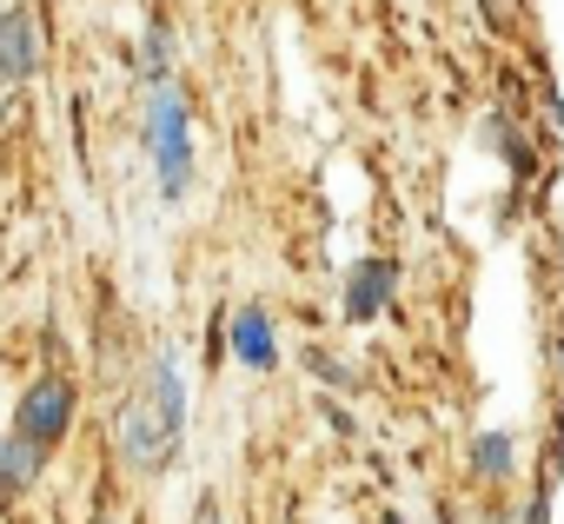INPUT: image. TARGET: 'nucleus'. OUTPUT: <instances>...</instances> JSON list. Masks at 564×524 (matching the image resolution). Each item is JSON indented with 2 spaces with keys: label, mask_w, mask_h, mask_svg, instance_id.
Segmentation results:
<instances>
[{
  "label": "nucleus",
  "mask_w": 564,
  "mask_h": 524,
  "mask_svg": "<svg viewBox=\"0 0 564 524\" xmlns=\"http://www.w3.org/2000/svg\"><path fill=\"white\" fill-rule=\"evenodd\" d=\"M180 432H186V379L180 365L160 352L153 372H147V392H133L120 405V451L133 471H166V458L180 451Z\"/></svg>",
  "instance_id": "f257e3e1"
},
{
  "label": "nucleus",
  "mask_w": 564,
  "mask_h": 524,
  "mask_svg": "<svg viewBox=\"0 0 564 524\" xmlns=\"http://www.w3.org/2000/svg\"><path fill=\"white\" fill-rule=\"evenodd\" d=\"M147 146H153V173H160V199H186L193 186V113H186V94L173 80H153V100H147Z\"/></svg>",
  "instance_id": "f03ea898"
},
{
  "label": "nucleus",
  "mask_w": 564,
  "mask_h": 524,
  "mask_svg": "<svg viewBox=\"0 0 564 524\" xmlns=\"http://www.w3.org/2000/svg\"><path fill=\"white\" fill-rule=\"evenodd\" d=\"M67 425H74V385H67L61 372H47V379H34V385L21 392V412H14V432H21V438H34V445L47 451V445H61V438H67Z\"/></svg>",
  "instance_id": "7ed1b4c3"
},
{
  "label": "nucleus",
  "mask_w": 564,
  "mask_h": 524,
  "mask_svg": "<svg viewBox=\"0 0 564 524\" xmlns=\"http://www.w3.org/2000/svg\"><path fill=\"white\" fill-rule=\"evenodd\" d=\"M392 293H399V266H392V259H359L352 280H346V319L352 326H372L392 306Z\"/></svg>",
  "instance_id": "20e7f679"
},
{
  "label": "nucleus",
  "mask_w": 564,
  "mask_h": 524,
  "mask_svg": "<svg viewBox=\"0 0 564 524\" xmlns=\"http://www.w3.org/2000/svg\"><path fill=\"white\" fill-rule=\"evenodd\" d=\"M41 74V28L28 8L0 14V80H34Z\"/></svg>",
  "instance_id": "39448f33"
},
{
  "label": "nucleus",
  "mask_w": 564,
  "mask_h": 524,
  "mask_svg": "<svg viewBox=\"0 0 564 524\" xmlns=\"http://www.w3.org/2000/svg\"><path fill=\"white\" fill-rule=\"evenodd\" d=\"M232 359H239L246 372H272L279 339H272V319H265L259 306H239V313H232Z\"/></svg>",
  "instance_id": "423d86ee"
},
{
  "label": "nucleus",
  "mask_w": 564,
  "mask_h": 524,
  "mask_svg": "<svg viewBox=\"0 0 564 524\" xmlns=\"http://www.w3.org/2000/svg\"><path fill=\"white\" fill-rule=\"evenodd\" d=\"M471 471L491 478V484L518 478V438H511V432H478V438H471Z\"/></svg>",
  "instance_id": "0eeeda50"
},
{
  "label": "nucleus",
  "mask_w": 564,
  "mask_h": 524,
  "mask_svg": "<svg viewBox=\"0 0 564 524\" xmlns=\"http://www.w3.org/2000/svg\"><path fill=\"white\" fill-rule=\"evenodd\" d=\"M41 478V445L34 438H0V491H28Z\"/></svg>",
  "instance_id": "6e6552de"
},
{
  "label": "nucleus",
  "mask_w": 564,
  "mask_h": 524,
  "mask_svg": "<svg viewBox=\"0 0 564 524\" xmlns=\"http://www.w3.org/2000/svg\"><path fill=\"white\" fill-rule=\"evenodd\" d=\"M140 67H147V80H166V74H173V28H166V21H147Z\"/></svg>",
  "instance_id": "1a4fd4ad"
},
{
  "label": "nucleus",
  "mask_w": 564,
  "mask_h": 524,
  "mask_svg": "<svg viewBox=\"0 0 564 524\" xmlns=\"http://www.w3.org/2000/svg\"><path fill=\"white\" fill-rule=\"evenodd\" d=\"M544 517H551V491H538V498L518 511V524H544Z\"/></svg>",
  "instance_id": "9d476101"
},
{
  "label": "nucleus",
  "mask_w": 564,
  "mask_h": 524,
  "mask_svg": "<svg viewBox=\"0 0 564 524\" xmlns=\"http://www.w3.org/2000/svg\"><path fill=\"white\" fill-rule=\"evenodd\" d=\"M313 365H319V379H326V385H352V372H346L339 359H313Z\"/></svg>",
  "instance_id": "9b49d317"
},
{
  "label": "nucleus",
  "mask_w": 564,
  "mask_h": 524,
  "mask_svg": "<svg viewBox=\"0 0 564 524\" xmlns=\"http://www.w3.org/2000/svg\"><path fill=\"white\" fill-rule=\"evenodd\" d=\"M193 524H226V517H219V498H199V511H193Z\"/></svg>",
  "instance_id": "f8f14e48"
},
{
  "label": "nucleus",
  "mask_w": 564,
  "mask_h": 524,
  "mask_svg": "<svg viewBox=\"0 0 564 524\" xmlns=\"http://www.w3.org/2000/svg\"><path fill=\"white\" fill-rule=\"evenodd\" d=\"M100 524H107V517H100Z\"/></svg>",
  "instance_id": "ddd939ff"
}]
</instances>
